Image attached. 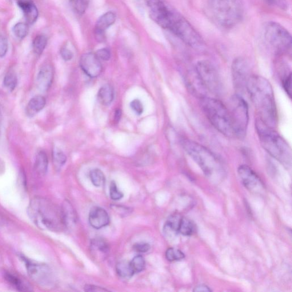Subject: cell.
Returning a JSON list of instances; mask_svg holds the SVG:
<instances>
[{"label":"cell","instance_id":"20","mask_svg":"<svg viewBox=\"0 0 292 292\" xmlns=\"http://www.w3.org/2000/svg\"><path fill=\"white\" fill-rule=\"evenodd\" d=\"M46 99L42 95H38L32 98L27 106V114L30 117H33L44 109L46 105Z\"/></svg>","mask_w":292,"mask_h":292},{"label":"cell","instance_id":"3","mask_svg":"<svg viewBox=\"0 0 292 292\" xmlns=\"http://www.w3.org/2000/svg\"><path fill=\"white\" fill-rule=\"evenodd\" d=\"M255 127L263 149L283 166L290 169L292 150L289 144L274 129L267 126L259 118L256 121Z\"/></svg>","mask_w":292,"mask_h":292},{"label":"cell","instance_id":"38","mask_svg":"<svg viewBox=\"0 0 292 292\" xmlns=\"http://www.w3.org/2000/svg\"><path fill=\"white\" fill-rule=\"evenodd\" d=\"M130 106L135 113L138 115H141L144 110V107L142 103L138 99L133 100L131 102Z\"/></svg>","mask_w":292,"mask_h":292},{"label":"cell","instance_id":"8","mask_svg":"<svg viewBox=\"0 0 292 292\" xmlns=\"http://www.w3.org/2000/svg\"><path fill=\"white\" fill-rule=\"evenodd\" d=\"M264 34L268 45L277 53H285L291 50V35L281 24L275 22L268 23Z\"/></svg>","mask_w":292,"mask_h":292},{"label":"cell","instance_id":"41","mask_svg":"<svg viewBox=\"0 0 292 292\" xmlns=\"http://www.w3.org/2000/svg\"><path fill=\"white\" fill-rule=\"evenodd\" d=\"M60 54H61L62 58L66 61H70L73 57V53L66 46L61 48Z\"/></svg>","mask_w":292,"mask_h":292},{"label":"cell","instance_id":"39","mask_svg":"<svg viewBox=\"0 0 292 292\" xmlns=\"http://www.w3.org/2000/svg\"><path fill=\"white\" fill-rule=\"evenodd\" d=\"M95 54L100 60L104 61H109L111 57L110 51L107 48H103L97 50Z\"/></svg>","mask_w":292,"mask_h":292},{"label":"cell","instance_id":"17","mask_svg":"<svg viewBox=\"0 0 292 292\" xmlns=\"http://www.w3.org/2000/svg\"><path fill=\"white\" fill-rule=\"evenodd\" d=\"M90 251L96 261H102L109 255V246L105 240L102 238H95L91 242Z\"/></svg>","mask_w":292,"mask_h":292},{"label":"cell","instance_id":"24","mask_svg":"<svg viewBox=\"0 0 292 292\" xmlns=\"http://www.w3.org/2000/svg\"><path fill=\"white\" fill-rule=\"evenodd\" d=\"M48 165H49V161H48L45 152L39 151L36 157L34 164V169L36 173L39 175H45L47 171Z\"/></svg>","mask_w":292,"mask_h":292},{"label":"cell","instance_id":"5","mask_svg":"<svg viewBox=\"0 0 292 292\" xmlns=\"http://www.w3.org/2000/svg\"><path fill=\"white\" fill-rule=\"evenodd\" d=\"M27 214L40 229L58 231L65 227L61 209L46 199L36 197L32 199L27 208Z\"/></svg>","mask_w":292,"mask_h":292},{"label":"cell","instance_id":"10","mask_svg":"<svg viewBox=\"0 0 292 292\" xmlns=\"http://www.w3.org/2000/svg\"><path fill=\"white\" fill-rule=\"evenodd\" d=\"M22 259L25 263L29 277L36 284L43 287H50L53 285L54 277L49 266L32 262L23 257Z\"/></svg>","mask_w":292,"mask_h":292},{"label":"cell","instance_id":"13","mask_svg":"<svg viewBox=\"0 0 292 292\" xmlns=\"http://www.w3.org/2000/svg\"><path fill=\"white\" fill-rule=\"evenodd\" d=\"M145 1L149 8L151 18L159 26L167 29L171 8L162 0H145Z\"/></svg>","mask_w":292,"mask_h":292},{"label":"cell","instance_id":"35","mask_svg":"<svg viewBox=\"0 0 292 292\" xmlns=\"http://www.w3.org/2000/svg\"><path fill=\"white\" fill-rule=\"evenodd\" d=\"M29 31V27L27 24L23 22H19L15 24L13 27V33L17 38L23 39L26 37Z\"/></svg>","mask_w":292,"mask_h":292},{"label":"cell","instance_id":"36","mask_svg":"<svg viewBox=\"0 0 292 292\" xmlns=\"http://www.w3.org/2000/svg\"><path fill=\"white\" fill-rule=\"evenodd\" d=\"M110 195L111 199L114 200V201H118V200L122 199L123 197V194L121 191H119L117 185L114 181L111 183Z\"/></svg>","mask_w":292,"mask_h":292},{"label":"cell","instance_id":"18","mask_svg":"<svg viewBox=\"0 0 292 292\" xmlns=\"http://www.w3.org/2000/svg\"><path fill=\"white\" fill-rule=\"evenodd\" d=\"M61 217L64 227L70 229L77 222V214L69 201H64L61 209Z\"/></svg>","mask_w":292,"mask_h":292},{"label":"cell","instance_id":"6","mask_svg":"<svg viewBox=\"0 0 292 292\" xmlns=\"http://www.w3.org/2000/svg\"><path fill=\"white\" fill-rule=\"evenodd\" d=\"M203 113L216 129L227 137H233L230 115L228 107L218 99L205 96L201 98Z\"/></svg>","mask_w":292,"mask_h":292},{"label":"cell","instance_id":"34","mask_svg":"<svg viewBox=\"0 0 292 292\" xmlns=\"http://www.w3.org/2000/svg\"><path fill=\"white\" fill-rule=\"evenodd\" d=\"M166 258L169 262L180 261L185 258V255L181 250L170 248L166 251Z\"/></svg>","mask_w":292,"mask_h":292},{"label":"cell","instance_id":"9","mask_svg":"<svg viewBox=\"0 0 292 292\" xmlns=\"http://www.w3.org/2000/svg\"><path fill=\"white\" fill-rule=\"evenodd\" d=\"M195 71L206 91H209L215 95L221 93V79L213 63L208 61H199L196 65Z\"/></svg>","mask_w":292,"mask_h":292},{"label":"cell","instance_id":"26","mask_svg":"<svg viewBox=\"0 0 292 292\" xmlns=\"http://www.w3.org/2000/svg\"><path fill=\"white\" fill-rule=\"evenodd\" d=\"M195 230L196 227L193 222L189 219L182 217L178 228L179 234L189 237L195 233Z\"/></svg>","mask_w":292,"mask_h":292},{"label":"cell","instance_id":"31","mask_svg":"<svg viewBox=\"0 0 292 292\" xmlns=\"http://www.w3.org/2000/svg\"><path fill=\"white\" fill-rule=\"evenodd\" d=\"M17 77L13 71H9L3 79V85L8 90L13 91L17 85Z\"/></svg>","mask_w":292,"mask_h":292},{"label":"cell","instance_id":"43","mask_svg":"<svg viewBox=\"0 0 292 292\" xmlns=\"http://www.w3.org/2000/svg\"><path fill=\"white\" fill-rule=\"evenodd\" d=\"M84 290L86 292H104L107 291V290L102 289V287H99L93 285H86L84 287Z\"/></svg>","mask_w":292,"mask_h":292},{"label":"cell","instance_id":"33","mask_svg":"<svg viewBox=\"0 0 292 292\" xmlns=\"http://www.w3.org/2000/svg\"><path fill=\"white\" fill-rule=\"evenodd\" d=\"M131 269L133 270L134 274L141 273L145 267V261L142 256L138 255L133 258L130 262Z\"/></svg>","mask_w":292,"mask_h":292},{"label":"cell","instance_id":"32","mask_svg":"<svg viewBox=\"0 0 292 292\" xmlns=\"http://www.w3.org/2000/svg\"><path fill=\"white\" fill-rule=\"evenodd\" d=\"M67 157L63 152L58 149H54L53 151V162L56 169H59L65 165Z\"/></svg>","mask_w":292,"mask_h":292},{"label":"cell","instance_id":"1","mask_svg":"<svg viewBox=\"0 0 292 292\" xmlns=\"http://www.w3.org/2000/svg\"><path fill=\"white\" fill-rule=\"evenodd\" d=\"M249 94L262 122L273 129L277 127L278 114L274 92L271 83L261 75H251L247 84Z\"/></svg>","mask_w":292,"mask_h":292},{"label":"cell","instance_id":"45","mask_svg":"<svg viewBox=\"0 0 292 292\" xmlns=\"http://www.w3.org/2000/svg\"><path fill=\"white\" fill-rule=\"evenodd\" d=\"M194 292H212L210 288L205 285H199L196 287Z\"/></svg>","mask_w":292,"mask_h":292},{"label":"cell","instance_id":"15","mask_svg":"<svg viewBox=\"0 0 292 292\" xmlns=\"http://www.w3.org/2000/svg\"><path fill=\"white\" fill-rule=\"evenodd\" d=\"M54 79V69L50 64H45L40 69L36 78L38 89L42 92L49 90Z\"/></svg>","mask_w":292,"mask_h":292},{"label":"cell","instance_id":"4","mask_svg":"<svg viewBox=\"0 0 292 292\" xmlns=\"http://www.w3.org/2000/svg\"><path fill=\"white\" fill-rule=\"evenodd\" d=\"M206 9L212 21L226 29L237 26L245 13L241 0H207Z\"/></svg>","mask_w":292,"mask_h":292},{"label":"cell","instance_id":"16","mask_svg":"<svg viewBox=\"0 0 292 292\" xmlns=\"http://www.w3.org/2000/svg\"><path fill=\"white\" fill-rule=\"evenodd\" d=\"M89 221L92 227L99 230L109 225L110 218L105 210L95 207L90 212Z\"/></svg>","mask_w":292,"mask_h":292},{"label":"cell","instance_id":"40","mask_svg":"<svg viewBox=\"0 0 292 292\" xmlns=\"http://www.w3.org/2000/svg\"><path fill=\"white\" fill-rule=\"evenodd\" d=\"M8 43L7 39L2 35H0V57H3L7 53Z\"/></svg>","mask_w":292,"mask_h":292},{"label":"cell","instance_id":"11","mask_svg":"<svg viewBox=\"0 0 292 292\" xmlns=\"http://www.w3.org/2000/svg\"><path fill=\"white\" fill-rule=\"evenodd\" d=\"M232 75L236 90L242 93L247 89V84L250 77V67L246 59L240 57L235 59L232 65Z\"/></svg>","mask_w":292,"mask_h":292},{"label":"cell","instance_id":"7","mask_svg":"<svg viewBox=\"0 0 292 292\" xmlns=\"http://www.w3.org/2000/svg\"><path fill=\"white\" fill-rule=\"evenodd\" d=\"M229 109L234 137H246L249 123V106L241 95L235 94L230 100Z\"/></svg>","mask_w":292,"mask_h":292},{"label":"cell","instance_id":"12","mask_svg":"<svg viewBox=\"0 0 292 292\" xmlns=\"http://www.w3.org/2000/svg\"><path fill=\"white\" fill-rule=\"evenodd\" d=\"M238 172L243 185L251 193L261 194L265 191V186L261 178L249 166L241 165Z\"/></svg>","mask_w":292,"mask_h":292},{"label":"cell","instance_id":"46","mask_svg":"<svg viewBox=\"0 0 292 292\" xmlns=\"http://www.w3.org/2000/svg\"><path fill=\"white\" fill-rule=\"evenodd\" d=\"M122 117V110L121 109H117L115 110L114 114V121L116 123H118Z\"/></svg>","mask_w":292,"mask_h":292},{"label":"cell","instance_id":"23","mask_svg":"<svg viewBox=\"0 0 292 292\" xmlns=\"http://www.w3.org/2000/svg\"><path fill=\"white\" fill-rule=\"evenodd\" d=\"M182 217L178 215H174L167 220L164 226V233L168 237H173L178 233V228Z\"/></svg>","mask_w":292,"mask_h":292},{"label":"cell","instance_id":"28","mask_svg":"<svg viewBox=\"0 0 292 292\" xmlns=\"http://www.w3.org/2000/svg\"><path fill=\"white\" fill-rule=\"evenodd\" d=\"M72 9L76 14L82 15L85 13L89 5V0H70Z\"/></svg>","mask_w":292,"mask_h":292},{"label":"cell","instance_id":"42","mask_svg":"<svg viewBox=\"0 0 292 292\" xmlns=\"http://www.w3.org/2000/svg\"><path fill=\"white\" fill-rule=\"evenodd\" d=\"M134 249L139 253H146L150 249V246L147 243H137L134 246Z\"/></svg>","mask_w":292,"mask_h":292},{"label":"cell","instance_id":"29","mask_svg":"<svg viewBox=\"0 0 292 292\" xmlns=\"http://www.w3.org/2000/svg\"><path fill=\"white\" fill-rule=\"evenodd\" d=\"M47 39L45 35L36 36L33 42V49L36 54L41 55L47 45Z\"/></svg>","mask_w":292,"mask_h":292},{"label":"cell","instance_id":"30","mask_svg":"<svg viewBox=\"0 0 292 292\" xmlns=\"http://www.w3.org/2000/svg\"><path fill=\"white\" fill-rule=\"evenodd\" d=\"M90 178L92 183L95 187H102L105 185V177L101 170L95 169L91 170L90 173Z\"/></svg>","mask_w":292,"mask_h":292},{"label":"cell","instance_id":"25","mask_svg":"<svg viewBox=\"0 0 292 292\" xmlns=\"http://www.w3.org/2000/svg\"><path fill=\"white\" fill-rule=\"evenodd\" d=\"M4 279L14 289L20 292L31 291L30 287L27 286L26 284L24 283L15 276L7 272L3 274Z\"/></svg>","mask_w":292,"mask_h":292},{"label":"cell","instance_id":"19","mask_svg":"<svg viewBox=\"0 0 292 292\" xmlns=\"http://www.w3.org/2000/svg\"><path fill=\"white\" fill-rule=\"evenodd\" d=\"M18 5L23 11L28 23H33L37 19L38 11L37 7L30 0H18Z\"/></svg>","mask_w":292,"mask_h":292},{"label":"cell","instance_id":"27","mask_svg":"<svg viewBox=\"0 0 292 292\" xmlns=\"http://www.w3.org/2000/svg\"><path fill=\"white\" fill-rule=\"evenodd\" d=\"M116 271L120 278L130 279L134 275L130 263L125 261L120 262L116 266Z\"/></svg>","mask_w":292,"mask_h":292},{"label":"cell","instance_id":"2","mask_svg":"<svg viewBox=\"0 0 292 292\" xmlns=\"http://www.w3.org/2000/svg\"><path fill=\"white\" fill-rule=\"evenodd\" d=\"M181 143L187 154L211 181L219 182L225 178V167L221 160L213 152L201 144L191 140L183 139Z\"/></svg>","mask_w":292,"mask_h":292},{"label":"cell","instance_id":"14","mask_svg":"<svg viewBox=\"0 0 292 292\" xmlns=\"http://www.w3.org/2000/svg\"><path fill=\"white\" fill-rule=\"evenodd\" d=\"M79 65L84 73L92 78L99 77L103 70L101 60L93 53L83 54L79 60Z\"/></svg>","mask_w":292,"mask_h":292},{"label":"cell","instance_id":"21","mask_svg":"<svg viewBox=\"0 0 292 292\" xmlns=\"http://www.w3.org/2000/svg\"><path fill=\"white\" fill-rule=\"evenodd\" d=\"M116 21V15L113 11H108L100 17L95 27V31L103 32L113 25Z\"/></svg>","mask_w":292,"mask_h":292},{"label":"cell","instance_id":"37","mask_svg":"<svg viewBox=\"0 0 292 292\" xmlns=\"http://www.w3.org/2000/svg\"><path fill=\"white\" fill-rule=\"evenodd\" d=\"M283 86L284 90H285L286 93L291 98L292 96V74H287L286 75L285 78L282 80Z\"/></svg>","mask_w":292,"mask_h":292},{"label":"cell","instance_id":"22","mask_svg":"<svg viewBox=\"0 0 292 292\" xmlns=\"http://www.w3.org/2000/svg\"><path fill=\"white\" fill-rule=\"evenodd\" d=\"M98 98L100 103L103 106H109L113 102L114 98L113 87L109 84L103 85L98 91Z\"/></svg>","mask_w":292,"mask_h":292},{"label":"cell","instance_id":"44","mask_svg":"<svg viewBox=\"0 0 292 292\" xmlns=\"http://www.w3.org/2000/svg\"><path fill=\"white\" fill-rule=\"evenodd\" d=\"M267 1L271 5L282 7V8H284V6L286 5L284 0H267Z\"/></svg>","mask_w":292,"mask_h":292}]
</instances>
